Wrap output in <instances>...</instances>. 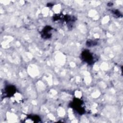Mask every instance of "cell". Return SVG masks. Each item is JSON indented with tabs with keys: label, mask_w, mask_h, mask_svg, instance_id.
<instances>
[{
	"label": "cell",
	"mask_w": 123,
	"mask_h": 123,
	"mask_svg": "<svg viewBox=\"0 0 123 123\" xmlns=\"http://www.w3.org/2000/svg\"><path fill=\"white\" fill-rule=\"evenodd\" d=\"M81 57L85 62H86L89 64L93 63V62H94V58L92 53H90L87 50H85L82 52Z\"/></svg>",
	"instance_id": "1"
}]
</instances>
